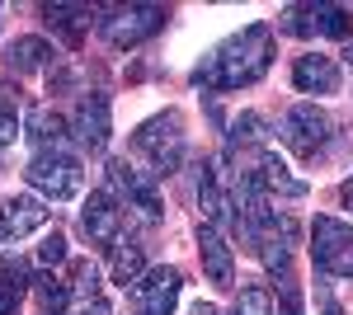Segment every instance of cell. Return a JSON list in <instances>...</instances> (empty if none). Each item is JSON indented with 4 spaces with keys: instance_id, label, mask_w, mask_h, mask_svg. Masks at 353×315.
Instances as JSON below:
<instances>
[{
    "instance_id": "4316f807",
    "label": "cell",
    "mask_w": 353,
    "mask_h": 315,
    "mask_svg": "<svg viewBox=\"0 0 353 315\" xmlns=\"http://www.w3.org/2000/svg\"><path fill=\"white\" fill-rule=\"evenodd\" d=\"M38 259L48 263V268H52V263H61V259H66V236H57V231H52V236L38 245Z\"/></svg>"
},
{
    "instance_id": "8fae6325",
    "label": "cell",
    "mask_w": 353,
    "mask_h": 315,
    "mask_svg": "<svg viewBox=\"0 0 353 315\" xmlns=\"http://www.w3.org/2000/svg\"><path fill=\"white\" fill-rule=\"evenodd\" d=\"M81 231L90 236V245H118V231H123V203L113 198V188L90 193V203H85V212H81Z\"/></svg>"
},
{
    "instance_id": "5b68a950",
    "label": "cell",
    "mask_w": 353,
    "mask_h": 315,
    "mask_svg": "<svg viewBox=\"0 0 353 315\" xmlns=\"http://www.w3.org/2000/svg\"><path fill=\"white\" fill-rule=\"evenodd\" d=\"M99 14H104V19H99V33H104V43L118 48V52L141 48V43L165 24L161 5H113V10H99Z\"/></svg>"
},
{
    "instance_id": "ffe728a7",
    "label": "cell",
    "mask_w": 353,
    "mask_h": 315,
    "mask_svg": "<svg viewBox=\"0 0 353 315\" xmlns=\"http://www.w3.org/2000/svg\"><path fill=\"white\" fill-rule=\"evenodd\" d=\"M146 273V254H141V245H132V240H118L113 245V283L118 287H128V283H137Z\"/></svg>"
},
{
    "instance_id": "83f0119b",
    "label": "cell",
    "mask_w": 353,
    "mask_h": 315,
    "mask_svg": "<svg viewBox=\"0 0 353 315\" xmlns=\"http://www.w3.org/2000/svg\"><path fill=\"white\" fill-rule=\"evenodd\" d=\"M278 296H283V306H278V315H301V292L292 287V283H283V292H278Z\"/></svg>"
},
{
    "instance_id": "52a82bcc",
    "label": "cell",
    "mask_w": 353,
    "mask_h": 315,
    "mask_svg": "<svg viewBox=\"0 0 353 315\" xmlns=\"http://www.w3.org/2000/svg\"><path fill=\"white\" fill-rule=\"evenodd\" d=\"M311 259L330 278H353V226L339 216H316L311 226Z\"/></svg>"
},
{
    "instance_id": "d4e9b609",
    "label": "cell",
    "mask_w": 353,
    "mask_h": 315,
    "mask_svg": "<svg viewBox=\"0 0 353 315\" xmlns=\"http://www.w3.org/2000/svg\"><path fill=\"white\" fill-rule=\"evenodd\" d=\"M236 315H273V296L269 287H245L236 301Z\"/></svg>"
},
{
    "instance_id": "2e32d148",
    "label": "cell",
    "mask_w": 353,
    "mask_h": 315,
    "mask_svg": "<svg viewBox=\"0 0 353 315\" xmlns=\"http://www.w3.org/2000/svg\"><path fill=\"white\" fill-rule=\"evenodd\" d=\"M99 10H90V5H43V19H48V28H57L61 33V43L66 48H76L81 43V33L90 28V19H94Z\"/></svg>"
},
{
    "instance_id": "1f68e13d",
    "label": "cell",
    "mask_w": 353,
    "mask_h": 315,
    "mask_svg": "<svg viewBox=\"0 0 353 315\" xmlns=\"http://www.w3.org/2000/svg\"><path fill=\"white\" fill-rule=\"evenodd\" d=\"M193 315H221L212 301H193Z\"/></svg>"
},
{
    "instance_id": "cb8c5ba5",
    "label": "cell",
    "mask_w": 353,
    "mask_h": 315,
    "mask_svg": "<svg viewBox=\"0 0 353 315\" xmlns=\"http://www.w3.org/2000/svg\"><path fill=\"white\" fill-rule=\"evenodd\" d=\"M71 292H76L81 301H94V292H99V263H94V259H81V263H76Z\"/></svg>"
},
{
    "instance_id": "7c38bea8",
    "label": "cell",
    "mask_w": 353,
    "mask_h": 315,
    "mask_svg": "<svg viewBox=\"0 0 353 315\" xmlns=\"http://www.w3.org/2000/svg\"><path fill=\"white\" fill-rule=\"evenodd\" d=\"M52 216V207L38 198V193H14V198H0V236H28L38 231L43 221Z\"/></svg>"
},
{
    "instance_id": "9c48e42d",
    "label": "cell",
    "mask_w": 353,
    "mask_h": 315,
    "mask_svg": "<svg viewBox=\"0 0 353 315\" xmlns=\"http://www.w3.org/2000/svg\"><path fill=\"white\" fill-rule=\"evenodd\" d=\"M71 128H76V141H81L90 156H104V151H109V136H113V99L104 94V90L81 94Z\"/></svg>"
},
{
    "instance_id": "9a60e30c",
    "label": "cell",
    "mask_w": 353,
    "mask_h": 315,
    "mask_svg": "<svg viewBox=\"0 0 353 315\" xmlns=\"http://www.w3.org/2000/svg\"><path fill=\"white\" fill-rule=\"evenodd\" d=\"M5 61H10L14 76H33V71H43V66L57 61V48L48 38H14L10 52H5Z\"/></svg>"
},
{
    "instance_id": "e575fe53",
    "label": "cell",
    "mask_w": 353,
    "mask_h": 315,
    "mask_svg": "<svg viewBox=\"0 0 353 315\" xmlns=\"http://www.w3.org/2000/svg\"><path fill=\"white\" fill-rule=\"evenodd\" d=\"M0 240H5V236H0Z\"/></svg>"
},
{
    "instance_id": "5bb4252c",
    "label": "cell",
    "mask_w": 353,
    "mask_h": 315,
    "mask_svg": "<svg viewBox=\"0 0 353 315\" xmlns=\"http://www.w3.org/2000/svg\"><path fill=\"white\" fill-rule=\"evenodd\" d=\"M292 85L301 94H334L339 90V66L325 52H306L292 61Z\"/></svg>"
},
{
    "instance_id": "f546056e",
    "label": "cell",
    "mask_w": 353,
    "mask_h": 315,
    "mask_svg": "<svg viewBox=\"0 0 353 315\" xmlns=\"http://www.w3.org/2000/svg\"><path fill=\"white\" fill-rule=\"evenodd\" d=\"M81 315H113V306H109V301H99V296H94V301H85V306H81Z\"/></svg>"
},
{
    "instance_id": "6da1fadb",
    "label": "cell",
    "mask_w": 353,
    "mask_h": 315,
    "mask_svg": "<svg viewBox=\"0 0 353 315\" xmlns=\"http://www.w3.org/2000/svg\"><path fill=\"white\" fill-rule=\"evenodd\" d=\"M273 66V28L250 24L241 33H231L226 43H217L212 52L193 66V85L208 94H226V90H245L254 80H264Z\"/></svg>"
},
{
    "instance_id": "d6986e66",
    "label": "cell",
    "mask_w": 353,
    "mask_h": 315,
    "mask_svg": "<svg viewBox=\"0 0 353 315\" xmlns=\"http://www.w3.org/2000/svg\"><path fill=\"white\" fill-rule=\"evenodd\" d=\"M33 296H38V311L43 315H66L71 301H76L71 283H61V278H52V273H38V278H33Z\"/></svg>"
},
{
    "instance_id": "e0dca14e",
    "label": "cell",
    "mask_w": 353,
    "mask_h": 315,
    "mask_svg": "<svg viewBox=\"0 0 353 315\" xmlns=\"http://www.w3.org/2000/svg\"><path fill=\"white\" fill-rule=\"evenodd\" d=\"M24 136L38 151H52V146H66V123H61V113L38 104V108H28V118H24Z\"/></svg>"
},
{
    "instance_id": "8992f818",
    "label": "cell",
    "mask_w": 353,
    "mask_h": 315,
    "mask_svg": "<svg viewBox=\"0 0 353 315\" xmlns=\"http://www.w3.org/2000/svg\"><path fill=\"white\" fill-rule=\"evenodd\" d=\"M109 188H113V198H118V203L137 207L141 221H161V216H165L156 174H151V170H141V165H132V160H109Z\"/></svg>"
},
{
    "instance_id": "484cf974",
    "label": "cell",
    "mask_w": 353,
    "mask_h": 315,
    "mask_svg": "<svg viewBox=\"0 0 353 315\" xmlns=\"http://www.w3.org/2000/svg\"><path fill=\"white\" fill-rule=\"evenodd\" d=\"M19 132H24L19 113H14L10 104H0V151H5V146H14V136H19Z\"/></svg>"
},
{
    "instance_id": "4fadbf2b",
    "label": "cell",
    "mask_w": 353,
    "mask_h": 315,
    "mask_svg": "<svg viewBox=\"0 0 353 315\" xmlns=\"http://www.w3.org/2000/svg\"><path fill=\"white\" fill-rule=\"evenodd\" d=\"M198 254H203V268H208V283H217V287H231V278H236V254H231V245L221 236V226H198Z\"/></svg>"
},
{
    "instance_id": "603a6c76",
    "label": "cell",
    "mask_w": 353,
    "mask_h": 315,
    "mask_svg": "<svg viewBox=\"0 0 353 315\" xmlns=\"http://www.w3.org/2000/svg\"><path fill=\"white\" fill-rule=\"evenodd\" d=\"M288 245H292V236H269L264 245H259L264 268H269V273H278V278H283V273H288V263H292V250H288Z\"/></svg>"
},
{
    "instance_id": "f1b7e54d",
    "label": "cell",
    "mask_w": 353,
    "mask_h": 315,
    "mask_svg": "<svg viewBox=\"0 0 353 315\" xmlns=\"http://www.w3.org/2000/svg\"><path fill=\"white\" fill-rule=\"evenodd\" d=\"M316 301H321V315H344V311H339V301H334V296H330L325 287L316 292Z\"/></svg>"
},
{
    "instance_id": "277c9868",
    "label": "cell",
    "mask_w": 353,
    "mask_h": 315,
    "mask_svg": "<svg viewBox=\"0 0 353 315\" xmlns=\"http://www.w3.org/2000/svg\"><path fill=\"white\" fill-rule=\"evenodd\" d=\"M278 136H283V146L301 160H316L321 151L330 146V136H334V123H330L325 108L316 104H292L283 113V123H278Z\"/></svg>"
},
{
    "instance_id": "4dcf8cb0",
    "label": "cell",
    "mask_w": 353,
    "mask_h": 315,
    "mask_svg": "<svg viewBox=\"0 0 353 315\" xmlns=\"http://www.w3.org/2000/svg\"><path fill=\"white\" fill-rule=\"evenodd\" d=\"M19 311V296H10V292L0 287V315H14Z\"/></svg>"
},
{
    "instance_id": "44dd1931",
    "label": "cell",
    "mask_w": 353,
    "mask_h": 315,
    "mask_svg": "<svg viewBox=\"0 0 353 315\" xmlns=\"http://www.w3.org/2000/svg\"><path fill=\"white\" fill-rule=\"evenodd\" d=\"M0 287L10 296H24L33 287V268H28L24 254H0Z\"/></svg>"
},
{
    "instance_id": "7402d4cb",
    "label": "cell",
    "mask_w": 353,
    "mask_h": 315,
    "mask_svg": "<svg viewBox=\"0 0 353 315\" xmlns=\"http://www.w3.org/2000/svg\"><path fill=\"white\" fill-rule=\"evenodd\" d=\"M269 123H264V113H241L236 123H231V136H226V151H236V146H245V141H264L269 136Z\"/></svg>"
},
{
    "instance_id": "836d02e7",
    "label": "cell",
    "mask_w": 353,
    "mask_h": 315,
    "mask_svg": "<svg viewBox=\"0 0 353 315\" xmlns=\"http://www.w3.org/2000/svg\"><path fill=\"white\" fill-rule=\"evenodd\" d=\"M226 315H236V311H226Z\"/></svg>"
},
{
    "instance_id": "30bf717a",
    "label": "cell",
    "mask_w": 353,
    "mask_h": 315,
    "mask_svg": "<svg viewBox=\"0 0 353 315\" xmlns=\"http://www.w3.org/2000/svg\"><path fill=\"white\" fill-rule=\"evenodd\" d=\"M179 268H146L132 283V306L137 315H170L179 301Z\"/></svg>"
},
{
    "instance_id": "7a4b0ae2",
    "label": "cell",
    "mask_w": 353,
    "mask_h": 315,
    "mask_svg": "<svg viewBox=\"0 0 353 315\" xmlns=\"http://www.w3.org/2000/svg\"><path fill=\"white\" fill-rule=\"evenodd\" d=\"M132 146H137V156H146L151 174H174V170L184 165V151H189V141H184V118H179L174 108L146 118V123L137 128Z\"/></svg>"
},
{
    "instance_id": "3957f363",
    "label": "cell",
    "mask_w": 353,
    "mask_h": 315,
    "mask_svg": "<svg viewBox=\"0 0 353 315\" xmlns=\"http://www.w3.org/2000/svg\"><path fill=\"white\" fill-rule=\"evenodd\" d=\"M24 179L43 203H66V198L81 193L85 170H81V156H71L66 146H52V151H38V156L28 160Z\"/></svg>"
},
{
    "instance_id": "ba28073f",
    "label": "cell",
    "mask_w": 353,
    "mask_h": 315,
    "mask_svg": "<svg viewBox=\"0 0 353 315\" xmlns=\"http://www.w3.org/2000/svg\"><path fill=\"white\" fill-rule=\"evenodd\" d=\"M283 33H297V38H349L353 33V14L344 5H288L283 10Z\"/></svg>"
},
{
    "instance_id": "ac0fdd59",
    "label": "cell",
    "mask_w": 353,
    "mask_h": 315,
    "mask_svg": "<svg viewBox=\"0 0 353 315\" xmlns=\"http://www.w3.org/2000/svg\"><path fill=\"white\" fill-rule=\"evenodd\" d=\"M254 170H259V179H264V188H269V193H278V198H306V188H311L306 179H297V174L288 170V160H278L273 151H264Z\"/></svg>"
},
{
    "instance_id": "d6a6232c",
    "label": "cell",
    "mask_w": 353,
    "mask_h": 315,
    "mask_svg": "<svg viewBox=\"0 0 353 315\" xmlns=\"http://www.w3.org/2000/svg\"><path fill=\"white\" fill-rule=\"evenodd\" d=\"M344 61H349V66H353V43H349V48H344Z\"/></svg>"
}]
</instances>
